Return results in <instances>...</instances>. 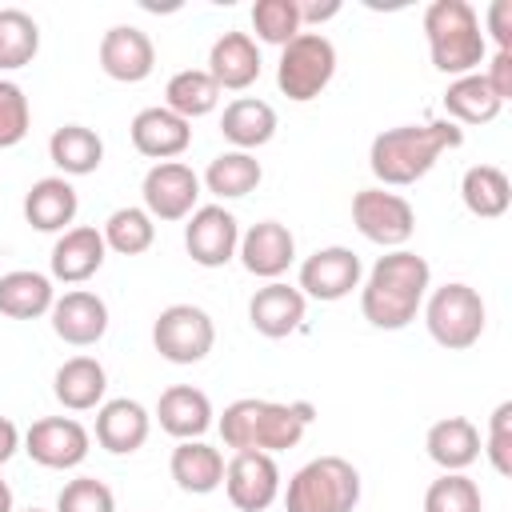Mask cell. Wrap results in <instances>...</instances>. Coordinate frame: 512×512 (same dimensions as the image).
<instances>
[{
    "label": "cell",
    "mask_w": 512,
    "mask_h": 512,
    "mask_svg": "<svg viewBox=\"0 0 512 512\" xmlns=\"http://www.w3.org/2000/svg\"><path fill=\"white\" fill-rule=\"evenodd\" d=\"M460 200L472 216L480 220H496L508 212L512 204V184H508V172L496 168V164H472L460 180Z\"/></svg>",
    "instance_id": "31"
},
{
    "label": "cell",
    "mask_w": 512,
    "mask_h": 512,
    "mask_svg": "<svg viewBox=\"0 0 512 512\" xmlns=\"http://www.w3.org/2000/svg\"><path fill=\"white\" fill-rule=\"evenodd\" d=\"M216 104H220V88H216V80L204 68H184L164 88V108L176 112V116H184L188 124L196 116H208Z\"/></svg>",
    "instance_id": "34"
},
{
    "label": "cell",
    "mask_w": 512,
    "mask_h": 512,
    "mask_svg": "<svg viewBox=\"0 0 512 512\" xmlns=\"http://www.w3.org/2000/svg\"><path fill=\"white\" fill-rule=\"evenodd\" d=\"M48 316H52V332L72 348H88L108 332V304L88 288H72L56 296Z\"/></svg>",
    "instance_id": "17"
},
{
    "label": "cell",
    "mask_w": 512,
    "mask_h": 512,
    "mask_svg": "<svg viewBox=\"0 0 512 512\" xmlns=\"http://www.w3.org/2000/svg\"><path fill=\"white\" fill-rule=\"evenodd\" d=\"M100 236H104V248H112V252H120V256H140V252H148L152 248V240H156V220L144 212V208H116L108 220H104V228H100Z\"/></svg>",
    "instance_id": "36"
},
{
    "label": "cell",
    "mask_w": 512,
    "mask_h": 512,
    "mask_svg": "<svg viewBox=\"0 0 512 512\" xmlns=\"http://www.w3.org/2000/svg\"><path fill=\"white\" fill-rule=\"evenodd\" d=\"M156 420L176 440H200L212 428V400L192 384H172L156 400Z\"/></svg>",
    "instance_id": "23"
},
{
    "label": "cell",
    "mask_w": 512,
    "mask_h": 512,
    "mask_svg": "<svg viewBox=\"0 0 512 512\" xmlns=\"http://www.w3.org/2000/svg\"><path fill=\"white\" fill-rule=\"evenodd\" d=\"M488 32L496 40V52H512V0H492V8H488Z\"/></svg>",
    "instance_id": "43"
},
{
    "label": "cell",
    "mask_w": 512,
    "mask_h": 512,
    "mask_svg": "<svg viewBox=\"0 0 512 512\" xmlns=\"http://www.w3.org/2000/svg\"><path fill=\"white\" fill-rule=\"evenodd\" d=\"M252 28L264 44H288L292 36L304 32L300 24V12H296V0H256L252 4Z\"/></svg>",
    "instance_id": "38"
},
{
    "label": "cell",
    "mask_w": 512,
    "mask_h": 512,
    "mask_svg": "<svg viewBox=\"0 0 512 512\" xmlns=\"http://www.w3.org/2000/svg\"><path fill=\"white\" fill-rule=\"evenodd\" d=\"M184 248L200 268H224L240 248V224L224 204H204L184 224Z\"/></svg>",
    "instance_id": "11"
},
{
    "label": "cell",
    "mask_w": 512,
    "mask_h": 512,
    "mask_svg": "<svg viewBox=\"0 0 512 512\" xmlns=\"http://www.w3.org/2000/svg\"><path fill=\"white\" fill-rule=\"evenodd\" d=\"M32 108L16 80H0V148H16L28 136Z\"/></svg>",
    "instance_id": "40"
},
{
    "label": "cell",
    "mask_w": 512,
    "mask_h": 512,
    "mask_svg": "<svg viewBox=\"0 0 512 512\" xmlns=\"http://www.w3.org/2000/svg\"><path fill=\"white\" fill-rule=\"evenodd\" d=\"M424 36H428L432 68L452 80L476 72L488 56L480 16L468 0H432L424 8Z\"/></svg>",
    "instance_id": "4"
},
{
    "label": "cell",
    "mask_w": 512,
    "mask_h": 512,
    "mask_svg": "<svg viewBox=\"0 0 512 512\" xmlns=\"http://www.w3.org/2000/svg\"><path fill=\"white\" fill-rule=\"evenodd\" d=\"M56 512H116V496L104 480L96 476H76L60 488Z\"/></svg>",
    "instance_id": "39"
},
{
    "label": "cell",
    "mask_w": 512,
    "mask_h": 512,
    "mask_svg": "<svg viewBox=\"0 0 512 512\" xmlns=\"http://www.w3.org/2000/svg\"><path fill=\"white\" fill-rule=\"evenodd\" d=\"M104 256H108V248H104L100 228H92V224L68 228L52 244V276L64 284H84L88 276H96L104 268Z\"/></svg>",
    "instance_id": "22"
},
{
    "label": "cell",
    "mask_w": 512,
    "mask_h": 512,
    "mask_svg": "<svg viewBox=\"0 0 512 512\" xmlns=\"http://www.w3.org/2000/svg\"><path fill=\"white\" fill-rule=\"evenodd\" d=\"M16 448H20V428L8 416H0V464H8L16 456Z\"/></svg>",
    "instance_id": "45"
},
{
    "label": "cell",
    "mask_w": 512,
    "mask_h": 512,
    "mask_svg": "<svg viewBox=\"0 0 512 512\" xmlns=\"http://www.w3.org/2000/svg\"><path fill=\"white\" fill-rule=\"evenodd\" d=\"M484 300L472 284H440L424 296V324H428V336L448 348V352H464L472 348L480 336H484Z\"/></svg>",
    "instance_id": "6"
},
{
    "label": "cell",
    "mask_w": 512,
    "mask_h": 512,
    "mask_svg": "<svg viewBox=\"0 0 512 512\" xmlns=\"http://www.w3.org/2000/svg\"><path fill=\"white\" fill-rule=\"evenodd\" d=\"M336 76V48L324 32H300L280 48L276 64V84L288 100L308 104L316 100Z\"/></svg>",
    "instance_id": "7"
},
{
    "label": "cell",
    "mask_w": 512,
    "mask_h": 512,
    "mask_svg": "<svg viewBox=\"0 0 512 512\" xmlns=\"http://www.w3.org/2000/svg\"><path fill=\"white\" fill-rule=\"evenodd\" d=\"M240 264L260 280H280L296 260V236L280 220H260L240 236Z\"/></svg>",
    "instance_id": "16"
},
{
    "label": "cell",
    "mask_w": 512,
    "mask_h": 512,
    "mask_svg": "<svg viewBox=\"0 0 512 512\" xmlns=\"http://www.w3.org/2000/svg\"><path fill=\"white\" fill-rule=\"evenodd\" d=\"M104 388H108V372L96 356H72L56 368L52 376V396L68 408V412H88L104 400Z\"/></svg>",
    "instance_id": "28"
},
{
    "label": "cell",
    "mask_w": 512,
    "mask_h": 512,
    "mask_svg": "<svg viewBox=\"0 0 512 512\" xmlns=\"http://www.w3.org/2000/svg\"><path fill=\"white\" fill-rule=\"evenodd\" d=\"M0 512H12V488L0 480Z\"/></svg>",
    "instance_id": "46"
},
{
    "label": "cell",
    "mask_w": 512,
    "mask_h": 512,
    "mask_svg": "<svg viewBox=\"0 0 512 512\" xmlns=\"http://www.w3.org/2000/svg\"><path fill=\"white\" fill-rule=\"evenodd\" d=\"M492 468L500 476H512V400L496 404V412L488 416V444H484Z\"/></svg>",
    "instance_id": "41"
},
{
    "label": "cell",
    "mask_w": 512,
    "mask_h": 512,
    "mask_svg": "<svg viewBox=\"0 0 512 512\" xmlns=\"http://www.w3.org/2000/svg\"><path fill=\"white\" fill-rule=\"evenodd\" d=\"M48 156L64 172V180L68 176H92L104 164V140L84 124H64L48 136Z\"/></svg>",
    "instance_id": "30"
},
{
    "label": "cell",
    "mask_w": 512,
    "mask_h": 512,
    "mask_svg": "<svg viewBox=\"0 0 512 512\" xmlns=\"http://www.w3.org/2000/svg\"><path fill=\"white\" fill-rule=\"evenodd\" d=\"M204 72L216 80L220 92L224 88L228 92H244L248 84L260 80V48H256V40L248 32H224V36H216Z\"/></svg>",
    "instance_id": "21"
},
{
    "label": "cell",
    "mask_w": 512,
    "mask_h": 512,
    "mask_svg": "<svg viewBox=\"0 0 512 512\" xmlns=\"http://www.w3.org/2000/svg\"><path fill=\"white\" fill-rule=\"evenodd\" d=\"M316 408L308 400H292V404H276V400H232L220 416V436L232 452H284L296 448L304 428L312 424Z\"/></svg>",
    "instance_id": "3"
},
{
    "label": "cell",
    "mask_w": 512,
    "mask_h": 512,
    "mask_svg": "<svg viewBox=\"0 0 512 512\" xmlns=\"http://www.w3.org/2000/svg\"><path fill=\"white\" fill-rule=\"evenodd\" d=\"M352 224L364 240H372L380 248H404L416 232V212L400 192L360 188L352 196Z\"/></svg>",
    "instance_id": "9"
},
{
    "label": "cell",
    "mask_w": 512,
    "mask_h": 512,
    "mask_svg": "<svg viewBox=\"0 0 512 512\" xmlns=\"http://www.w3.org/2000/svg\"><path fill=\"white\" fill-rule=\"evenodd\" d=\"M224 492L236 512H264L280 496V468L268 452H236L224 464Z\"/></svg>",
    "instance_id": "12"
},
{
    "label": "cell",
    "mask_w": 512,
    "mask_h": 512,
    "mask_svg": "<svg viewBox=\"0 0 512 512\" xmlns=\"http://www.w3.org/2000/svg\"><path fill=\"white\" fill-rule=\"evenodd\" d=\"M500 100L496 92L488 88L484 72H468V76H456L444 92V112L452 124H488L500 116Z\"/></svg>",
    "instance_id": "32"
},
{
    "label": "cell",
    "mask_w": 512,
    "mask_h": 512,
    "mask_svg": "<svg viewBox=\"0 0 512 512\" xmlns=\"http://www.w3.org/2000/svg\"><path fill=\"white\" fill-rule=\"evenodd\" d=\"M24 512H44V508H24Z\"/></svg>",
    "instance_id": "47"
},
{
    "label": "cell",
    "mask_w": 512,
    "mask_h": 512,
    "mask_svg": "<svg viewBox=\"0 0 512 512\" xmlns=\"http://www.w3.org/2000/svg\"><path fill=\"white\" fill-rule=\"evenodd\" d=\"M424 448H428V460L440 464L444 472H464L480 456V428L468 416H444L428 428Z\"/></svg>",
    "instance_id": "25"
},
{
    "label": "cell",
    "mask_w": 512,
    "mask_h": 512,
    "mask_svg": "<svg viewBox=\"0 0 512 512\" xmlns=\"http://www.w3.org/2000/svg\"><path fill=\"white\" fill-rule=\"evenodd\" d=\"M460 144H464V128L452 120L384 128L368 148V168L384 188H404V184L424 180L432 164Z\"/></svg>",
    "instance_id": "2"
},
{
    "label": "cell",
    "mask_w": 512,
    "mask_h": 512,
    "mask_svg": "<svg viewBox=\"0 0 512 512\" xmlns=\"http://www.w3.org/2000/svg\"><path fill=\"white\" fill-rule=\"evenodd\" d=\"M100 68L108 80H120V84H140L152 76L156 68V44L144 28H132V24H116L100 36Z\"/></svg>",
    "instance_id": "15"
},
{
    "label": "cell",
    "mask_w": 512,
    "mask_h": 512,
    "mask_svg": "<svg viewBox=\"0 0 512 512\" xmlns=\"http://www.w3.org/2000/svg\"><path fill=\"white\" fill-rule=\"evenodd\" d=\"M360 504V472L344 456L308 460L284 492V512H352Z\"/></svg>",
    "instance_id": "5"
},
{
    "label": "cell",
    "mask_w": 512,
    "mask_h": 512,
    "mask_svg": "<svg viewBox=\"0 0 512 512\" xmlns=\"http://www.w3.org/2000/svg\"><path fill=\"white\" fill-rule=\"evenodd\" d=\"M40 52V24L24 8H0V72L32 64Z\"/></svg>",
    "instance_id": "35"
},
{
    "label": "cell",
    "mask_w": 512,
    "mask_h": 512,
    "mask_svg": "<svg viewBox=\"0 0 512 512\" xmlns=\"http://www.w3.org/2000/svg\"><path fill=\"white\" fill-rule=\"evenodd\" d=\"M304 308H308V300H304L300 288H292L284 280H268L264 288L252 292L248 320H252V328L260 336L280 340V336H288V332H296L304 324Z\"/></svg>",
    "instance_id": "19"
},
{
    "label": "cell",
    "mask_w": 512,
    "mask_h": 512,
    "mask_svg": "<svg viewBox=\"0 0 512 512\" xmlns=\"http://www.w3.org/2000/svg\"><path fill=\"white\" fill-rule=\"evenodd\" d=\"M80 196L64 176H44L24 192V220L36 232H68V224L76 220Z\"/></svg>",
    "instance_id": "24"
},
{
    "label": "cell",
    "mask_w": 512,
    "mask_h": 512,
    "mask_svg": "<svg viewBox=\"0 0 512 512\" xmlns=\"http://www.w3.org/2000/svg\"><path fill=\"white\" fill-rule=\"evenodd\" d=\"M484 80H488V88L496 92V100L508 104V100H512V52H492Z\"/></svg>",
    "instance_id": "42"
},
{
    "label": "cell",
    "mask_w": 512,
    "mask_h": 512,
    "mask_svg": "<svg viewBox=\"0 0 512 512\" xmlns=\"http://www.w3.org/2000/svg\"><path fill=\"white\" fill-rule=\"evenodd\" d=\"M52 304H56V292H52V280L44 272L16 268V272L0 276V316L36 320V316H48Z\"/></svg>",
    "instance_id": "29"
},
{
    "label": "cell",
    "mask_w": 512,
    "mask_h": 512,
    "mask_svg": "<svg viewBox=\"0 0 512 512\" xmlns=\"http://www.w3.org/2000/svg\"><path fill=\"white\" fill-rule=\"evenodd\" d=\"M296 12H300V24H324L340 12V0H296Z\"/></svg>",
    "instance_id": "44"
},
{
    "label": "cell",
    "mask_w": 512,
    "mask_h": 512,
    "mask_svg": "<svg viewBox=\"0 0 512 512\" xmlns=\"http://www.w3.org/2000/svg\"><path fill=\"white\" fill-rule=\"evenodd\" d=\"M148 428H152V416L140 400H104L100 412H96V444L112 456H132L136 448H144L148 440Z\"/></svg>",
    "instance_id": "20"
},
{
    "label": "cell",
    "mask_w": 512,
    "mask_h": 512,
    "mask_svg": "<svg viewBox=\"0 0 512 512\" xmlns=\"http://www.w3.org/2000/svg\"><path fill=\"white\" fill-rule=\"evenodd\" d=\"M140 196L152 220H188L200 200V176L180 160H160L144 172Z\"/></svg>",
    "instance_id": "10"
},
{
    "label": "cell",
    "mask_w": 512,
    "mask_h": 512,
    "mask_svg": "<svg viewBox=\"0 0 512 512\" xmlns=\"http://www.w3.org/2000/svg\"><path fill=\"white\" fill-rule=\"evenodd\" d=\"M220 132L236 152H252L264 148L276 136V108L260 96H240L224 108L220 116Z\"/></svg>",
    "instance_id": "27"
},
{
    "label": "cell",
    "mask_w": 512,
    "mask_h": 512,
    "mask_svg": "<svg viewBox=\"0 0 512 512\" xmlns=\"http://www.w3.org/2000/svg\"><path fill=\"white\" fill-rule=\"evenodd\" d=\"M168 472H172L176 488H184L192 496H208L224 484V456H220V448H212L204 440H180L172 448Z\"/></svg>",
    "instance_id": "26"
},
{
    "label": "cell",
    "mask_w": 512,
    "mask_h": 512,
    "mask_svg": "<svg viewBox=\"0 0 512 512\" xmlns=\"http://www.w3.org/2000/svg\"><path fill=\"white\" fill-rule=\"evenodd\" d=\"M360 276H364L360 256L344 244H328V248H316L300 264V292L304 300L312 296V300L332 304V300H344L352 288H360Z\"/></svg>",
    "instance_id": "14"
},
{
    "label": "cell",
    "mask_w": 512,
    "mask_h": 512,
    "mask_svg": "<svg viewBox=\"0 0 512 512\" xmlns=\"http://www.w3.org/2000/svg\"><path fill=\"white\" fill-rule=\"evenodd\" d=\"M216 344V324L196 304H168L152 324V348L168 364H200Z\"/></svg>",
    "instance_id": "8"
},
{
    "label": "cell",
    "mask_w": 512,
    "mask_h": 512,
    "mask_svg": "<svg viewBox=\"0 0 512 512\" xmlns=\"http://www.w3.org/2000/svg\"><path fill=\"white\" fill-rule=\"evenodd\" d=\"M88 444H92L88 428L80 420H72V416H44L24 432V452L40 468H56V472L84 464Z\"/></svg>",
    "instance_id": "13"
},
{
    "label": "cell",
    "mask_w": 512,
    "mask_h": 512,
    "mask_svg": "<svg viewBox=\"0 0 512 512\" xmlns=\"http://www.w3.org/2000/svg\"><path fill=\"white\" fill-rule=\"evenodd\" d=\"M132 148L140 152V156H148V160H176L188 144H192V124L184 120V116H176V112H168L164 104H156V108H140L136 116H132Z\"/></svg>",
    "instance_id": "18"
},
{
    "label": "cell",
    "mask_w": 512,
    "mask_h": 512,
    "mask_svg": "<svg viewBox=\"0 0 512 512\" xmlns=\"http://www.w3.org/2000/svg\"><path fill=\"white\" fill-rule=\"evenodd\" d=\"M428 288H432L428 260L408 252V248H392L388 256H380L372 264L368 280L360 284V312H364V320L372 328L400 332L424 308Z\"/></svg>",
    "instance_id": "1"
},
{
    "label": "cell",
    "mask_w": 512,
    "mask_h": 512,
    "mask_svg": "<svg viewBox=\"0 0 512 512\" xmlns=\"http://www.w3.org/2000/svg\"><path fill=\"white\" fill-rule=\"evenodd\" d=\"M424 512H484V496L472 476L464 472H444L440 480L428 484L424 492Z\"/></svg>",
    "instance_id": "37"
},
{
    "label": "cell",
    "mask_w": 512,
    "mask_h": 512,
    "mask_svg": "<svg viewBox=\"0 0 512 512\" xmlns=\"http://www.w3.org/2000/svg\"><path fill=\"white\" fill-rule=\"evenodd\" d=\"M260 180H264L260 160L252 152H236V148L232 152H220L208 164V172H204V188L212 196H220V200H240V196L256 192Z\"/></svg>",
    "instance_id": "33"
}]
</instances>
